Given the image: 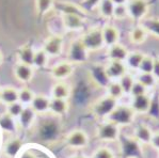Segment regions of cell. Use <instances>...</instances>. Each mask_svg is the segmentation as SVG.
<instances>
[{
    "mask_svg": "<svg viewBox=\"0 0 159 158\" xmlns=\"http://www.w3.org/2000/svg\"><path fill=\"white\" fill-rule=\"evenodd\" d=\"M34 139L39 143L50 145L56 143L62 135L63 125L59 116L45 118L34 123Z\"/></svg>",
    "mask_w": 159,
    "mask_h": 158,
    "instance_id": "1",
    "label": "cell"
},
{
    "mask_svg": "<svg viewBox=\"0 0 159 158\" xmlns=\"http://www.w3.org/2000/svg\"><path fill=\"white\" fill-rule=\"evenodd\" d=\"M120 151L123 158H142V145L134 137L120 135Z\"/></svg>",
    "mask_w": 159,
    "mask_h": 158,
    "instance_id": "2",
    "label": "cell"
},
{
    "mask_svg": "<svg viewBox=\"0 0 159 158\" xmlns=\"http://www.w3.org/2000/svg\"><path fill=\"white\" fill-rule=\"evenodd\" d=\"M134 116H136V112L130 106L117 105L107 118V121L116 124V126H128L133 124Z\"/></svg>",
    "mask_w": 159,
    "mask_h": 158,
    "instance_id": "3",
    "label": "cell"
},
{
    "mask_svg": "<svg viewBox=\"0 0 159 158\" xmlns=\"http://www.w3.org/2000/svg\"><path fill=\"white\" fill-rule=\"evenodd\" d=\"M117 106V101L109 95H105L97 99L91 106V112L97 119H107Z\"/></svg>",
    "mask_w": 159,
    "mask_h": 158,
    "instance_id": "4",
    "label": "cell"
},
{
    "mask_svg": "<svg viewBox=\"0 0 159 158\" xmlns=\"http://www.w3.org/2000/svg\"><path fill=\"white\" fill-rule=\"evenodd\" d=\"M126 7L128 11V17L139 24L146 17L150 10V6L146 0H128Z\"/></svg>",
    "mask_w": 159,
    "mask_h": 158,
    "instance_id": "5",
    "label": "cell"
},
{
    "mask_svg": "<svg viewBox=\"0 0 159 158\" xmlns=\"http://www.w3.org/2000/svg\"><path fill=\"white\" fill-rule=\"evenodd\" d=\"M89 50L85 48V46L82 44L81 40L77 38L74 40L70 45L67 52V59L68 62L77 63V64H81V63H85L89 59Z\"/></svg>",
    "mask_w": 159,
    "mask_h": 158,
    "instance_id": "6",
    "label": "cell"
},
{
    "mask_svg": "<svg viewBox=\"0 0 159 158\" xmlns=\"http://www.w3.org/2000/svg\"><path fill=\"white\" fill-rule=\"evenodd\" d=\"M80 40L89 52H96L105 46L101 28L90 29L80 38Z\"/></svg>",
    "mask_w": 159,
    "mask_h": 158,
    "instance_id": "7",
    "label": "cell"
},
{
    "mask_svg": "<svg viewBox=\"0 0 159 158\" xmlns=\"http://www.w3.org/2000/svg\"><path fill=\"white\" fill-rule=\"evenodd\" d=\"M96 137L98 140L105 141V142H113L119 140L120 137V128L116 124L109 122L101 123L97 126L96 129Z\"/></svg>",
    "mask_w": 159,
    "mask_h": 158,
    "instance_id": "8",
    "label": "cell"
},
{
    "mask_svg": "<svg viewBox=\"0 0 159 158\" xmlns=\"http://www.w3.org/2000/svg\"><path fill=\"white\" fill-rule=\"evenodd\" d=\"M65 143L72 149H84L89 144V137L84 130L74 129L66 135Z\"/></svg>",
    "mask_w": 159,
    "mask_h": 158,
    "instance_id": "9",
    "label": "cell"
},
{
    "mask_svg": "<svg viewBox=\"0 0 159 158\" xmlns=\"http://www.w3.org/2000/svg\"><path fill=\"white\" fill-rule=\"evenodd\" d=\"M64 41L59 34L51 35L44 42L43 49L48 55V57H58L62 53Z\"/></svg>",
    "mask_w": 159,
    "mask_h": 158,
    "instance_id": "10",
    "label": "cell"
},
{
    "mask_svg": "<svg viewBox=\"0 0 159 158\" xmlns=\"http://www.w3.org/2000/svg\"><path fill=\"white\" fill-rule=\"evenodd\" d=\"M90 77L92 81L99 88H107V86L110 84V78L106 73V69L102 64H94L90 67L89 70Z\"/></svg>",
    "mask_w": 159,
    "mask_h": 158,
    "instance_id": "11",
    "label": "cell"
},
{
    "mask_svg": "<svg viewBox=\"0 0 159 158\" xmlns=\"http://www.w3.org/2000/svg\"><path fill=\"white\" fill-rule=\"evenodd\" d=\"M73 72H74V66L72 63L68 61H62L53 65L50 70V74L52 78L57 80H64L72 76Z\"/></svg>",
    "mask_w": 159,
    "mask_h": 158,
    "instance_id": "12",
    "label": "cell"
},
{
    "mask_svg": "<svg viewBox=\"0 0 159 158\" xmlns=\"http://www.w3.org/2000/svg\"><path fill=\"white\" fill-rule=\"evenodd\" d=\"M62 24L68 31H79L84 26V17L76 14H63Z\"/></svg>",
    "mask_w": 159,
    "mask_h": 158,
    "instance_id": "13",
    "label": "cell"
},
{
    "mask_svg": "<svg viewBox=\"0 0 159 158\" xmlns=\"http://www.w3.org/2000/svg\"><path fill=\"white\" fill-rule=\"evenodd\" d=\"M34 70L33 66L27 65L24 63H17L14 66V76L21 84H28L33 78Z\"/></svg>",
    "mask_w": 159,
    "mask_h": 158,
    "instance_id": "14",
    "label": "cell"
},
{
    "mask_svg": "<svg viewBox=\"0 0 159 158\" xmlns=\"http://www.w3.org/2000/svg\"><path fill=\"white\" fill-rule=\"evenodd\" d=\"M105 69H106V73L110 80H119L124 74L127 73L125 62L121 61H109Z\"/></svg>",
    "mask_w": 159,
    "mask_h": 158,
    "instance_id": "15",
    "label": "cell"
},
{
    "mask_svg": "<svg viewBox=\"0 0 159 158\" xmlns=\"http://www.w3.org/2000/svg\"><path fill=\"white\" fill-rule=\"evenodd\" d=\"M21 147H23V142L18 137H11L4 142L2 153L7 158H15Z\"/></svg>",
    "mask_w": 159,
    "mask_h": 158,
    "instance_id": "16",
    "label": "cell"
},
{
    "mask_svg": "<svg viewBox=\"0 0 159 158\" xmlns=\"http://www.w3.org/2000/svg\"><path fill=\"white\" fill-rule=\"evenodd\" d=\"M36 121V112L31 108V106H26L23 112L18 116V123L21 128L28 130L33 127Z\"/></svg>",
    "mask_w": 159,
    "mask_h": 158,
    "instance_id": "17",
    "label": "cell"
},
{
    "mask_svg": "<svg viewBox=\"0 0 159 158\" xmlns=\"http://www.w3.org/2000/svg\"><path fill=\"white\" fill-rule=\"evenodd\" d=\"M128 53H129V52L125 46L117 43V44H114V45L108 47V50H107V57H108L109 61L125 62Z\"/></svg>",
    "mask_w": 159,
    "mask_h": 158,
    "instance_id": "18",
    "label": "cell"
},
{
    "mask_svg": "<svg viewBox=\"0 0 159 158\" xmlns=\"http://www.w3.org/2000/svg\"><path fill=\"white\" fill-rule=\"evenodd\" d=\"M102 33L104 44L107 47H110V46L119 43L120 32L116 27L112 25H106L104 28H102Z\"/></svg>",
    "mask_w": 159,
    "mask_h": 158,
    "instance_id": "19",
    "label": "cell"
},
{
    "mask_svg": "<svg viewBox=\"0 0 159 158\" xmlns=\"http://www.w3.org/2000/svg\"><path fill=\"white\" fill-rule=\"evenodd\" d=\"M150 102L151 95H148V93L140 96H134L133 97L130 107L136 113H148V107H150Z\"/></svg>",
    "mask_w": 159,
    "mask_h": 158,
    "instance_id": "20",
    "label": "cell"
},
{
    "mask_svg": "<svg viewBox=\"0 0 159 158\" xmlns=\"http://www.w3.org/2000/svg\"><path fill=\"white\" fill-rule=\"evenodd\" d=\"M49 105H50V98L43 94H36L34 95V98L32 103L30 104L31 108L35 111L36 113H46L49 111Z\"/></svg>",
    "mask_w": 159,
    "mask_h": 158,
    "instance_id": "21",
    "label": "cell"
},
{
    "mask_svg": "<svg viewBox=\"0 0 159 158\" xmlns=\"http://www.w3.org/2000/svg\"><path fill=\"white\" fill-rule=\"evenodd\" d=\"M134 138L141 143V144H151V140L153 138V132L146 124L140 123L134 128Z\"/></svg>",
    "mask_w": 159,
    "mask_h": 158,
    "instance_id": "22",
    "label": "cell"
},
{
    "mask_svg": "<svg viewBox=\"0 0 159 158\" xmlns=\"http://www.w3.org/2000/svg\"><path fill=\"white\" fill-rule=\"evenodd\" d=\"M49 111L53 115L61 116L65 115L68 111V103L67 99H61V98H50V105Z\"/></svg>",
    "mask_w": 159,
    "mask_h": 158,
    "instance_id": "23",
    "label": "cell"
},
{
    "mask_svg": "<svg viewBox=\"0 0 159 158\" xmlns=\"http://www.w3.org/2000/svg\"><path fill=\"white\" fill-rule=\"evenodd\" d=\"M34 52H35V50L33 49L31 45L26 44L19 47L17 50V57H18L19 63H24V64L32 66Z\"/></svg>",
    "mask_w": 159,
    "mask_h": 158,
    "instance_id": "24",
    "label": "cell"
},
{
    "mask_svg": "<svg viewBox=\"0 0 159 158\" xmlns=\"http://www.w3.org/2000/svg\"><path fill=\"white\" fill-rule=\"evenodd\" d=\"M70 93H72L70 87L64 82H57L51 88V97L52 98L67 99L70 96Z\"/></svg>",
    "mask_w": 159,
    "mask_h": 158,
    "instance_id": "25",
    "label": "cell"
},
{
    "mask_svg": "<svg viewBox=\"0 0 159 158\" xmlns=\"http://www.w3.org/2000/svg\"><path fill=\"white\" fill-rule=\"evenodd\" d=\"M0 127L7 133H15L17 126L15 119L11 116L8 112H4L0 115Z\"/></svg>",
    "mask_w": 159,
    "mask_h": 158,
    "instance_id": "26",
    "label": "cell"
},
{
    "mask_svg": "<svg viewBox=\"0 0 159 158\" xmlns=\"http://www.w3.org/2000/svg\"><path fill=\"white\" fill-rule=\"evenodd\" d=\"M139 25L145 29L148 34L154 35L159 38V18L158 17H145Z\"/></svg>",
    "mask_w": 159,
    "mask_h": 158,
    "instance_id": "27",
    "label": "cell"
},
{
    "mask_svg": "<svg viewBox=\"0 0 159 158\" xmlns=\"http://www.w3.org/2000/svg\"><path fill=\"white\" fill-rule=\"evenodd\" d=\"M0 102H2L6 105H10L18 102V90L13 87H4L1 88V98Z\"/></svg>",
    "mask_w": 159,
    "mask_h": 158,
    "instance_id": "28",
    "label": "cell"
},
{
    "mask_svg": "<svg viewBox=\"0 0 159 158\" xmlns=\"http://www.w3.org/2000/svg\"><path fill=\"white\" fill-rule=\"evenodd\" d=\"M148 35V34L145 31V29L141 25H138L131 29V31L129 32V40H130V42L134 43V44L140 45L145 42Z\"/></svg>",
    "mask_w": 159,
    "mask_h": 158,
    "instance_id": "29",
    "label": "cell"
},
{
    "mask_svg": "<svg viewBox=\"0 0 159 158\" xmlns=\"http://www.w3.org/2000/svg\"><path fill=\"white\" fill-rule=\"evenodd\" d=\"M144 53L141 52H131L128 53L126 60H125V64L127 67H129L130 70H138L140 67V64L142 62L143 58H144Z\"/></svg>",
    "mask_w": 159,
    "mask_h": 158,
    "instance_id": "30",
    "label": "cell"
},
{
    "mask_svg": "<svg viewBox=\"0 0 159 158\" xmlns=\"http://www.w3.org/2000/svg\"><path fill=\"white\" fill-rule=\"evenodd\" d=\"M148 114L151 119L159 121V91H154L151 95L150 107H148Z\"/></svg>",
    "mask_w": 159,
    "mask_h": 158,
    "instance_id": "31",
    "label": "cell"
},
{
    "mask_svg": "<svg viewBox=\"0 0 159 158\" xmlns=\"http://www.w3.org/2000/svg\"><path fill=\"white\" fill-rule=\"evenodd\" d=\"M114 8H116V6L110 0H101V2L97 6V9H98L101 16L107 19L113 18Z\"/></svg>",
    "mask_w": 159,
    "mask_h": 158,
    "instance_id": "32",
    "label": "cell"
},
{
    "mask_svg": "<svg viewBox=\"0 0 159 158\" xmlns=\"http://www.w3.org/2000/svg\"><path fill=\"white\" fill-rule=\"evenodd\" d=\"M137 81L140 82L142 86L145 87L146 89H153L156 87L158 80L155 78L152 73H140V74L137 76Z\"/></svg>",
    "mask_w": 159,
    "mask_h": 158,
    "instance_id": "33",
    "label": "cell"
},
{
    "mask_svg": "<svg viewBox=\"0 0 159 158\" xmlns=\"http://www.w3.org/2000/svg\"><path fill=\"white\" fill-rule=\"evenodd\" d=\"M47 63H48V55L44 52L43 48L42 49L35 50L32 66H34L35 69H44V67H46Z\"/></svg>",
    "mask_w": 159,
    "mask_h": 158,
    "instance_id": "34",
    "label": "cell"
},
{
    "mask_svg": "<svg viewBox=\"0 0 159 158\" xmlns=\"http://www.w3.org/2000/svg\"><path fill=\"white\" fill-rule=\"evenodd\" d=\"M106 90H107V95H109L110 97H112V98L116 99V101L124 95V92H123V90H122L117 80H111L110 84L107 86Z\"/></svg>",
    "mask_w": 159,
    "mask_h": 158,
    "instance_id": "35",
    "label": "cell"
},
{
    "mask_svg": "<svg viewBox=\"0 0 159 158\" xmlns=\"http://www.w3.org/2000/svg\"><path fill=\"white\" fill-rule=\"evenodd\" d=\"M58 6H59V8H60L59 11H61L62 15L63 14H76V15H80V16H82V17L85 16V13H84V10L81 8L76 7L75 4L64 2V3H59Z\"/></svg>",
    "mask_w": 159,
    "mask_h": 158,
    "instance_id": "36",
    "label": "cell"
},
{
    "mask_svg": "<svg viewBox=\"0 0 159 158\" xmlns=\"http://www.w3.org/2000/svg\"><path fill=\"white\" fill-rule=\"evenodd\" d=\"M117 81H119L120 86H121L122 90H123L124 94H130V91H131V89H133V86H134V81H136V79L133 77V75L126 73V74H124Z\"/></svg>",
    "mask_w": 159,
    "mask_h": 158,
    "instance_id": "37",
    "label": "cell"
},
{
    "mask_svg": "<svg viewBox=\"0 0 159 158\" xmlns=\"http://www.w3.org/2000/svg\"><path fill=\"white\" fill-rule=\"evenodd\" d=\"M35 7L39 15H45L55 7V0H35Z\"/></svg>",
    "mask_w": 159,
    "mask_h": 158,
    "instance_id": "38",
    "label": "cell"
},
{
    "mask_svg": "<svg viewBox=\"0 0 159 158\" xmlns=\"http://www.w3.org/2000/svg\"><path fill=\"white\" fill-rule=\"evenodd\" d=\"M34 95L35 94L29 88H23L18 90V102L23 104L24 106H30L34 98Z\"/></svg>",
    "mask_w": 159,
    "mask_h": 158,
    "instance_id": "39",
    "label": "cell"
},
{
    "mask_svg": "<svg viewBox=\"0 0 159 158\" xmlns=\"http://www.w3.org/2000/svg\"><path fill=\"white\" fill-rule=\"evenodd\" d=\"M24 108H25V106H24L23 104L19 103V102H16V103L7 105L6 112H8L10 115L13 116L14 119H18V116L20 115V113L23 112Z\"/></svg>",
    "mask_w": 159,
    "mask_h": 158,
    "instance_id": "40",
    "label": "cell"
},
{
    "mask_svg": "<svg viewBox=\"0 0 159 158\" xmlns=\"http://www.w3.org/2000/svg\"><path fill=\"white\" fill-rule=\"evenodd\" d=\"M153 66H154V58L152 56L145 55L138 70L140 73H152L153 72Z\"/></svg>",
    "mask_w": 159,
    "mask_h": 158,
    "instance_id": "41",
    "label": "cell"
},
{
    "mask_svg": "<svg viewBox=\"0 0 159 158\" xmlns=\"http://www.w3.org/2000/svg\"><path fill=\"white\" fill-rule=\"evenodd\" d=\"M91 158H116V155H114V153L112 152L111 149L102 147L94 151Z\"/></svg>",
    "mask_w": 159,
    "mask_h": 158,
    "instance_id": "42",
    "label": "cell"
},
{
    "mask_svg": "<svg viewBox=\"0 0 159 158\" xmlns=\"http://www.w3.org/2000/svg\"><path fill=\"white\" fill-rule=\"evenodd\" d=\"M127 17H128V11H127L126 4H123V6H116L114 12H113V18L122 20V19H125Z\"/></svg>",
    "mask_w": 159,
    "mask_h": 158,
    "instance_id": "43",
    "label": "cell"
},
{
    "mask_svg": "<svg viewBox=\"0 0 159 158\" xmlns=\"http://www.w3.org/2000/svg\"><path fill=\"white\" fill-rule=\"evenodd\" d=\"M146 93H148V89L136 80L133 86V89H131V91H130V95L134 97V96L143 95V94H146Z\"/></svg>",
    "mask_w": 159,
    "mask_h": 158,
    "instance_id": "44",
    "label": "cell"
},
{
    "mask_svg": "<svg viewBox=\"0 0 159 158\" xmlns=\"http://www.w3.org/2000/svg\"><path fill=\"white\" fill-rule=\"evenodd\" d=\"M101 0H84L82 2V10L84 11H92L94 8H97Z\"/></svg>",
    "mask_w": 159,
    "mask_h": 158,
    "instance_id": "45",
    "label": "cell"
},
{
    "mask_svg": "<svg viewBox=\"0 0 159 158\" xmlns=\"http://www.w3.org/2000/svg\"><path fill=\"white\" fill-rule=\"evenodd\" d=\"M152 74L155 76V78L159 81V58H154V66Z\"/></svg>",
    "mask_w": 159,
    "mask_h": 158,
    "instance_id": "46",
    "label": "cell"
},
{
    "mask_svg": "<svg viewBox=\"0 0 159 158\" xmlns=\"http://www.w3.org/2000/svg\"><path fill=\"white\" fill-rule=\"evenodd\" d=\"M151 145L154 149L159 151V132L153 133V138L151 140Z\"/></svg>",
    "mask_w": 159,
    "mask_h": 158,
    "instance_id": "47",
    "label": "cell"
},
{
    "mask_svg": "<svg viewBox=\"0 0 159 158\" xmlns=\"http://www.w3.org/2000/svg\"><path fill=\"white\" fill-rule=\"evenodd\" d=\"M19 158H38L34 153L30 152V151H26V152H24L23 154L20 155V157Z\"/></svg>",
    "mask_w": 159,
    "mask_h": 158,
    "instance_id": "48",
    "label": "cell"
},
{
    "mask_svg": "<svg viewBox=\"0 0 159 158\" xmlns=\"http://www.w3.org/2000/svg\"><path fill=\"white\" fill-rule=\"evenodd\" d=\"M110 1H112L114 6H123L128 2V0H110Z\"/></svg>",
    "mask_w": 159,
    "mask_h": 158,
    "instance_id": "49",
    "label": "cell"
},
{
    "mask_svg": "<svg viewBox=\"0 0 159 158\" xmlns=\"http://www.w3.org/2000/svg\"><path fill=\"white\" fill-rule=\"evenodd\" d=\"M2 61H3V56H2V52H0V65L2 64Z\"/></svg>",
    "mask_w": 159,
    "mask_h": 158,
    "instance_id": "50",
    "label": "cell"
},
{
    "mask_svg": "<svg viewBox=\"0 0 159 158\" xmlns=\"http://www.w3.org/2000/svg\"><path fill=\"white\" fill-rule=\"evenodd\" d=\"M72 158H87V157H84V156H74Z\"/></svg>",
    "mask_w": 159,
    "mask_h": 158,
    "instance_id": "51",
    "label": "cell"
},
{
    "mask_svg": "<svg viewBox=\"0 0 159 158\" xmlns=\"http://www.w3.org/2000/svg\"><path fill=\"white\" fill-rule=\"evenodd\" d=\"M0 98H1V88H0Z\"/></svg>",
    "mask_w": 159,
    "mask_h": 158,
    "instance_id": "52",
    "label": "cell"
},
{
    "mask_svg": "<svg viewBox=\"0 0 159 158\" xmlns=\"http://www.w3.org/2000/svg\"><path fill=\"white\" fill-rule=\"evenodd\" d=\"M158 91H159V89H158Z\"/></svg>",
    "mask_w": 159,
    "mask_h": 158,
    "instance_id": "53",
    "label": "cell"
}]
</instances>
